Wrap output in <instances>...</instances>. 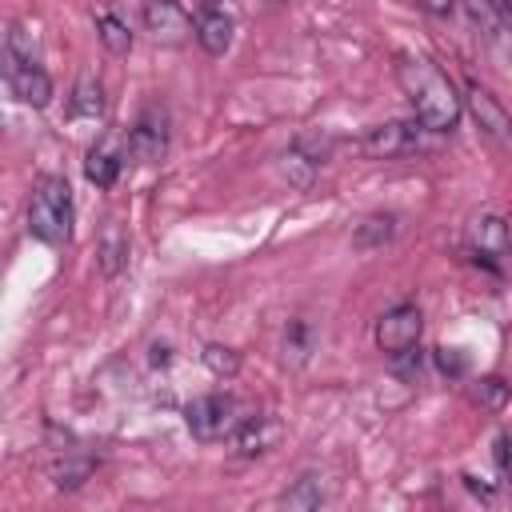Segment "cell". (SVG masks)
<instances>
[{
    "mask_svg": "<svg viewBox=\"0 0 512 512\" xmlns=\"http://www.w3.org/2000/svg\"><path fill=\"white\" fill-rule=\"evenodd\" d=\"M396 80H400V88H404L416 120L428 132H452L460 124V96H456L452 80L428 56L400 52L396 56Z\"/></svg>",
    "mask_w": 512,
    "mask_h": 512,
    "instance_id": "obj_1",
    "label": "cell"
},
{
    "mask_svg": "<svg viewBox=\"0 0 512 512\" xmlns=\"http://www.w3.org/2000/svg\"><path fill=\"white\" fill-rule=\"evenodd\" d=\"M4 80L32 108H44L52 100V80H48V72L40 64L32 32L24 24H8V36H4Z\"/></svg>",
    "mask_w": 512,
    "mask_h": 512,
    "instance_id": "obj_2",
    "label": "cell"
},
{
    "mask_svg": "<svg viewBox=\"0 0 512 512\" xmlns=\"http://www.w3.org/2000/svg\"><path fill=\"white\" fill-rule=\"evenodd\" d=\"M28 232L44 244H64L72 236V188L64 176H40L28 200Z\"/></svg>",
    "mask_w": 512,
    "mask_h": 512,
    "instance_id": "obj_3",
    "label": "cell"
},
{
    "mask_svg": "<svg viewBox=\"0 0 512 512\" xmlns=\"http://www.w3.org/2000/svg\"><path fill=\"white\" fill-rule=\"evenodd\" d=\"M244 404L228 392H208V396H196L188 408H184V420H188V432L196 440H232V432L244 424Z\"/></svg>",
    "mask_w": 512,
    "mask_h": 512,
    "instance_id": "obj_4",
    "label": "cell"
},
{
    "mask_svg": "<svg viewBox=\"0 0 512 512\" xmlns=\"http://www.w3.org/2000/svg\"><path fill=\"white\" fill-rule=\"evenodd\" d=\"M428 132L420 120H388V124H376L368 128L356 148L368 156V160H396V156H412V152H424L428 148Z\"/></svg>",
    "mask_w": 512,
    "mask_h": 512,
    "instance_id": "obj_5",
    "label": "cell"
},
{
    "mask_svg": "<svg viewBox=\"0 0 512 512\" xmlns=\"http://www.w3.org/2000/svg\"><path fill=\"white\" fill-rule=\"evenodd\" d=\"M468 248H472V260L484 264V268H500L504 256L512 252V232H508V220L496 216V212H484L468 224Z\"/></svg>",
    "mask_w": 512,
    "mask_h": 512,
    "instance_id": "obj_6",
    "label": "cell"
},
{
    "mask_svg": "<svg viewBox=\"0 0 512 512\" xmlns=\"http://www.w3.org/2000/svg\"><path fill=\"white\" fill-rule=\"evenodd\" d=\"M420 328H424V320H420V308H416V304H392V308L376 320V344H380V352H388V356L412 352L416 340H420Z\"/></svg>",
    "mask_w": 512,
    "mask_h": 512,
    "instance_id": "obj_7",
    "label": "cell"
},
{
    "mask_svg": "<svg viewBox=\"0 0 512 512\" xmlns=\"http://www.w3.org/2000/svg\"><path fill=\"white\" fill-rule=\"evenodd\" d=\"M164 148H168V112L152 104L128 128V156L136 164H156L164 156Z\"/></svg>",
    "mask_w": 512,
    "mask_h": 512,
    "instance_id": "obj_8",
    "label": "cell"
},
{
    "mask_svg": "<svg viewBox=\"0 0 512 512\" xmlns=\"http://www.w3.org/2000/svg\"><path fill=\"white\" fill-rule=\"evenodd\" d=\"M124 160H128V132H124V136H120V132H104V136L92 144L88 160H84V176H88L96 188H112L116 176H120V168H124Z\"/></svg>",
    "mask_w": 512,
    "mask_h": 512,
    "instance_id": "obj_9",
    "label": "cell"
},
{
    "mask_svg": "<svg viewBox=\"0 0 512 512\" xmlns=\"http://www.w3.org/2000/svg\"><path fill=\"white\" fill-rule=\"evenodd\" d=\"M144 28L156 44H180L188 40V32H196L180 0H144Z\"/></svg>",
    "mask_w": 512,
    "mask_h": 512,
    "instance_id": "obj_10",
    "label": "cell"
},
{
    "mask_svg": "<svg viewBox=\"0 0 512 512\" xmlns=\"http://www.w3.org/2000/svg\"><path fill=\"white\" fill-rule=\"evenodd\" d=\"M468 108H472V116H476V124L488 132V136H496V140H512V120H508V112H504V104L484 88V84H476V80H468Z\"/></svg>",
    "mask_w": 512,
    "mask_h": 512,
    "instance_id": "obj_11",
    "label": "cell"
},
{
    "mask_svg": "<svg viewBox=\"0 0 512 512\" xmlns=\"http://www.w3.org/2000/svg\"><path fill=\"white\" fill-rule=\"evenodd\" d=\"M276 436H280V420L272 412H248L244 424L232 432V448L240 456H260L276 444Z\"/></svg>",
    "mask_w": 512,
    "mask_h": 512,
    "instance_id": "obj_12",
    "label": "cell"
},
{
    "mask_svg": "<svg viewBox=\"0 0 512 512\" xmlns=\"http://www.w3.org/2000/svg\"><path fill=\"white\" fill-rule=\"evenodd\" d=\"M192 36L200 40V48L208 56H224L232 48V16H224L220 8H204L196 16V32Z\"/></svg>",
    "mask_w": 512,
    "mask_h": 512,
    "instance_id": "obj_13",
    "label": "cell"
},
{
    "mask_svg": "<svg viewBox=\"0 0 512 512\" xmlns=\"http://www.w3.org/2000/svg\"><path fill=\"white\" fill-rule=\"evenodd\" d=\"M96 32H100V40H104V48H108L112 56H124V52L132 48L128 24H124L120 16H112V12H100V16H96Z\"/></svg>",
    "mask_w": 512,
    "mask_h": 512,
    "instance_id": "obj_14",
    "label": "cell"
},
{
    "mask_svg": "<svg viewBox=\"0 0 512 512\" xmlns=\"http://www.w3.org/2000/svg\"><path fill=\"white\" fill-rule=\"evenodd\" d=\"M320 500H324V488L316 476H300L296 488L280 496V504H288V508H320Z\"/></svg>",
    "mask_w": 512,
    "mask_h": 512,
    "instance_id": "obj_15",
    "label": "cell"
},
{
    "mask_svg": "<svg viewBox=\"0 0 512 512\" xmlns=\"http://www.w3.org/2000/svg\"><path fill=\"white\" fill-rule=\"evenodd\" d=\"M100 108H104V100H100V84H96V80L84 72V76H80V84H76L72 112H76V116H96Z\"/></svg>",
    "mask_w": 512,
    "mask_h": 512,
    "instance_id": "obj_16",
    "label": "cell"
},
{
    "mask_svg": "<svg viewBox=\"0 0 512 512\" xmlns=\"http://www.w3.org/2000/svg\"><path fill=\"white\" fill-rule=\"evenodd\" d=\"M492 4L496 0H468V12H472L476 24H484V36H496L500 32V16L492 12Z\"/></svg>",
    "mask_w": 512,
    "mask_h": 512,
    "instance_id": "obj_17",
    "label": "cell"
},
{
    "mask_svg": "<svg viewBox=\"0 0 512 512\" xmlns=\"http://www.w3.org/2000/svg\"><path fill=\"white\" fill-rule=\"evenodd\" d=\"M204 364H208L212 372H220V376H232V372H236V356H232L228 348H216V344L204 348Z\"/></svg>",
    "mask_w": 512,
    "mask_h": 512,
    "instance_id": "obj_18",
    "label": "cell"
},
{
    "mask_svg": "<svg viewBox=\"0 0 512 512\" xmlns=\"http://www.w3.org/2000/svg\"><path fill=\"white\" fill-rule=\"evenodd\" d=\"M128 252V244H120L116 228H108V240H104V272H116L120 268V256Z\"/></svg>",
    "mask_w": 512,
    "mask_h": 512,
    "instance_id": "obj_19",
    "label": "cell"
},
{
    "mask_svg": "<svg viewBox=\"0 0 512 512\" xmlns=\"http://www.w3.org/2000/svg\"><path fill=\"white\" fill-rule=\"evenodd\" d=\"M496 464H500V480L508 484L512 480V440L508 436L496 440Z\"/></svg>",
    "mask_w": 512,
    "mask_h": 512,
    "instance_id": "obj_20",
    "label": "cell"
},
{
    "mask_svg": "<svg viewBox=\"0 0 512 512\" xmlns=\"http://www.w3.org/2000/svg\"><path fill=\"white\" fill-rule=\"evenodd\" d=\"M424 12H432V16H448L452 12V0H416Z\"/></svg>",
    "mask_w": 512,
    "mask_h": 512,
    "instance_id": "obj_21",
    "label": "cell"
},
{
    "mask_svg": "<svg viewBox=\"0 0 512 512\" xmlns=\"http://www.w3.org/2000/svg\"><path fill=\"white\" fill-rule=\"evenodd\" d=\"M496 8H500L504 16H512V0H496Z\"/></svg>",
    "mask_w": 512,
    "mask_h": 512,
    "instance_id": "obj_22",
    "label": "cell"
},
{
    "mask_svg": "<svg viewBox=\"0 0 512 512\" xmlns=\"http://www.w3.org/2000/svg\"><path fill=\"white\" fill-rule=\"evenodd\" d=\"M220 4H224V0H204V8H220Z\"/></svg>",
    "mask_w": 512,
    "mask_h": 512,
    "instance_id": "obj_23",
    "label": "cell"
}]
</instances>
